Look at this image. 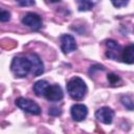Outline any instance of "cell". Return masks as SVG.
Instances as JSON below:
<instances>
[{"instance_id": "6da1fadb", "label": "cell", "mask_w": 134, "mask_h": 134, "mask_svg": "<svg viewBox=\"0 0 134 134\" xmlns=\"http://www.w3.org/2000/svg\"><path fill=\"white\" fill-rule=\"evenodd\" d=\"M67 91L73 99L80 100L86 95L87 86L81 77L74 76V77L70 79V81L67 83Z\"/></svg>"}, {"instance_id": "7a4b0ae2", "label": "cell", "mask_w": 134, "mask_h": 134, "mask_svg": "<svg viewBox=\"0 0 134 134\" xmlns=\"http://www.w3.org/2000/svg\"><path fill=\"white\" fill-rule=\"evenodd\" d=\"M12 72L18 77H24L31 71V63L28 58L24 57H16L13 59L10 64Z\"/></svg>"}, {"instance_id": "3957f363", "label": "cell", "mask_w": 134, "mask_h": 134, "mask_svg": "<svg viewBox=\"0 0 134 134\" xmlns=\"http://www.w3.org/2000/svg\"><path fill=\"white\" fill-rule=\"evenodd\" d=\"M16 105L20 109H22V110H24V111H26L30 114L38 115V114L41 113V109H40L39 105L36 104L31 99H28V98H25V97H19L16 100Z\"/></svg>"}, {"instance_id": "277c9868", "label": "cell", "mask_w": 134, "mask_h": 134, "mask_svg": "<svg viewBox=\"0 0 134 134\" xmlns=\"http://www.w3.org/2000/svg\"><path fill=\"white\" fill-rule=\"evenodd\" d=\"M22 22L24 25L28 26L29 28L34 29V30H38L40 29V27L42 26V20L41 17L35 13H27L23 18H22Z\"/></svg>"}, {"instance_id": "5b68a950", "label": "cell", "mask_w": 134, "mask_h": 134, "mask_svg": "<svg viewBox=\"0 0 134 134\" xmlns=\"http://www.w3.org/2000/svg\"><path fill=\"white\" fill-rule=\"evenodd\" d=\"M106 46H107V52L106 55L112 60H117L118 58H121V52L122 49L120 47L119 44H117V42H115L114 40H108L106 42Z\"/></svg>"}, {"instance_id": "8992f818", "label": "cell", "mask_w": 134, "mask_h": 134, "mask_svg": "<svg viewBox=\"0 0 134 134\" xmlns=\"http://www.w3.org/2000/svg\"><path fill=\"white\" fill-rule=\"evenodd\" d=\"M95 117L98 121H100L105 125H109L113 120L114 111L112 109H110L109 107H103L95 112Z\"/></svg>"}, {"instance_id": "52a82bcc", "label": "cell", "mask_w": 134, "mask_h": 134, "mask_svg": "<svg viewBox=\"0 0 134 134\" xmlns=\"http://www.w3.org/2000/svg\"><path fill=\"white\" fill-rule=\"evenodd\" d=\"M44 96L50 102H59L63 98V91L59 85H51L46 89Z\"/></svg>"}, {"instance_id": "ba28073f", "label": "cell", "mask_w": 134, "mask_h": 134, "mask_svg": "<svg viewBox=\"0 0 134 134\" xmlns=\"http://www.w3.org/2000/svg\"><path fill=\"white\" fill-rule=\"evenodd\" d=\"M61 49L64 53H69L76 49V43L72 36L62 35L61 36Z\"/></svg>"}, {"instance_id": "9c48e42d", "label": "cell", "mask_w": 134, "mask_h": 134, "mask_svg": "<svg viewBox=\"0 0 134 134\" xmlns=\"http://www.w3.org/2000/svg\"><path fill=\"white\" fill-rule=\"evenodd\" d=\"M71 116L75 121H82L86 118L87 114H88V110L87 107L83 104H75L71 107L70 110Z\"/></svg>"}, {"instance_id": "30bf717a", "label": "cell", "mask_w": 134, "mask_h": 134, "mask_svg": "<svg viewBox=\"0 0 134 134\" xmlns=\"http://www.w3.org/2000/svg\"><path fill=\"white\" fill-rule=\"evenodd\" d=\"M28 59L31 63V73L35 76H38V75L42 74L43 71H44V66H43V63H42L41 59L35 53H31L28 57Z\"/></svg>"}, {"instance_id": "8fae6325", "label": "cell", "mask_w": 134, "mask_h": 134, "mask_svg": "<svg viewBox=\"0 0 134 134\" xmlns=\"http://www.w3.org/2000/svg\"><path fill=\"white\" fill-rule=\"evenodd\" d=\"M121 59L127 64H134V44H130L122 49Z\"/></svg>"}, {"instance_id": "7c38bea8", "label": "cell", "mask_w": 134, "mask_h": 134, "mask_svg": "<svg viewBox=\"0 0 134 134\" xmlns=\"http://www.w3.org/2000/svg\"><path fill=\"white\" fill-rule=\"evenodd\" d=\"M48 83L46 82V81H44V80H40V81H38V82H36L35 84H34V91H35V93L37 94V95H44V93H45V91H46V89L48 88Z\"/></svg>"}, {"instance_id": "4fadbf2b", "label": "cell", "mask_w": 134, "mask_h": 134, "mask_svg": "<svg viewBox=\"0 0 134 134\" xmlns=\"http://www.w3.org/2000/svg\"><path fill=\"white\" fill-rule=\"evenodd\" d=\"M76 4H77V8L81 12H86L92 8L93 6V2L92 0H76Z\"/></svg>"}, {"instance_id": "5bb4252c", "label": "cell", "mask_w": 134, "mask_h": 134, "mask_svg": "<svg viewBox=\"0 0 134 134\" xmlns=\"http://www.w3.org/2000/svg\"><path fill=\"white\" fill-rule=\"evenodd\" d=\"M121 103L124 104V106L129 109V110H134V102L129 97V96H122L121 97Z\"/></svg>"}, {"instance_id": "9a60e30c", "label": "cell", "mask_w": 134, "mask_h": 134, "mask_svg": "<svg viewBox=\"0 0 134 134\" xmlns=\"http://www.w3.org/2000/svg\"><path fill=\"white\" fill-rule=\"evenodd\" d=\"M111 2L115 7H122L128 4V0H111Z\"/></svg>"}, {"instance_id": "2e32d148", "label": "cell", "mask_w": 134, "mask_h": 134, "mask_svg": "<svg viewBox=\"0 0 134 134\" xmlns=\"http://www.w3.org/2000/svg\"><path fill=\"white\" fill-rule=\"evenodd\" d=\"M21 6H29L35 4V0H16Z\"/></svg>"}, {"instance_id": "e0dca14e", "label": "cell", "mask_w": 134, "mask_h": 134, "mask_svg": "<svg viewBox=\"0 0 134 134\" xmlns=\"http://www.w3.org/2000/svg\"><path fill=\"white\" fill-rule=\"evenodd\" d=\"M9 17H10V15H9L8 12H6V10H1V14H0V20H1L2 22L8 21V20H9Z\"/></svg>"}, {"instance_id": "ac0fdd59", "label": "cell", "mask_w": 134, "mask_h": 134, "mask_svg": "<svg viewBox=\"0 0 134 134\" xmlns=\"http://www.w3.org/2000/svg\"><path fill=\"white\" fill-rule=\"evenodd\" d=\"M108 80H109V82L111 84H116L119 81V77L116 74H114V73H109L108 74Z\"/></svg>"}, {"instance_id": "d6986e66", "label": "cell", "mask_w": 134, "mask_h": 134, "mask_svg": "<svg viewBox=\"0 0 134 134\" xmlns=\"http://www.w3.org/2000/svg\"><path fill=\"white\" fill-rule=\"evenodd\" d=\"M50 2H59V1H61V0H49Z\"/></svg>"}]
</instances>
